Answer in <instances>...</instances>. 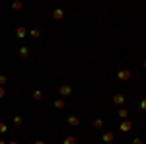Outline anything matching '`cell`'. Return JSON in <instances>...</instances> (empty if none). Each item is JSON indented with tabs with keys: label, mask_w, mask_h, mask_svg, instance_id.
Wrapping results in <instances>:
<instances>
[{
	"label": "cell",
	"mask_w": 146,
	"mask_h": 144,
	"mask_svg": "<svg viewBox=\"0 0 146 144\" xmlns=\"http://www.w3.org/2000/svg\"><path fill=\"white\" fill-rule=\"evenodd\" d=\"M133 144H142V140L140 138H133Z\"/></svg>",
	"instance_id": "obj_21"
},
{
	"label": "cell",
	"mask_w": 146,
	"mask_h": 144,
	"mask_svg": "<svg viewBox=\"0 0 146 144\" xmlns=\"http://www.w3.org/2000/svg\"><path fill=\"white\" fill-rule=\"evenodd\" d=\"M113 103H117V105L125 103V94H117V96H113Z\"/></svg>",
	"instance_id": "obj_5"
},
{
	"label": "cell",
	"mask_w": 146,
	"mask_h": 144,
	"mask_svg": "<svg viewBox=\"0 0 146 144\" xmlns=\"http://www.w3.org/2000/svg\"><path fill=\"white\" fill-rule=\"evenodd\" d=\"M23 4L22 2H14V4H12V8H14V10H20V8H22Z\"/></svg>",
	"instance_id": "obj_17"
},
{
	"label": "cell",
	"mask_w": 146,
	"mask_h": 144,
	"mask_svg": "<svg viewBox=\"0 0 146 144\" xmlns=\"http://www.w3.org/2000/svg\"><path fill=\"white\" fill-rule=\"evenodd\" d=\"M68 125H70V127H78L80 119H78V117H68Z\"/></svg>",
	"instance_id": "obj_8"
},
{
	"label": "cell",
	"mask_w": 146,
	"mask_h": 144,
	"mask_svg": "<svg viewBox=\"0 0 146 144\" xmlns=\"http://www.w3.org/2000/svg\"><path fill=\"white\" fill-rule=\"evenodd\" d=\"M76 142H78V138H76V136H66L62 144H76Z\"/></svg>",
	"instance_id": "obj_10"
},
{
	"label": "cell",
	"mask_w": 146,
	"mask_h": 144,
	"mask_svg": "<svg viewBox=\"0 0 146 144\" xmlns=\"http://www.w3.org/2000/svg\"><path fill=\"white\" fill-rule=\"evenodd\" d=\"M0 144H6V142H4V140H0Z\"/></svg>",
	"instance_id": "obj_25"
},
{
	"label": "cell",
	"mask_w": 146,
	"mask_h": 144,
	"mask_svg": "<svg viewBox=\"0 0 146 144\" xmlns=\"http://www.w3.org/2000/svg\"><path fill=\"white\" fill-rule=\"evenodd\" d=\"M119 129H121V133H129V131L133 129V125H131V123H129L127 119H125V121L121 123V125H119Z\"/></svg>",
	"instance_id": "obj_2"
},
{
	"label": "cell",
	"mask_w": 146,
	"mask_h": 144,
	"mask_svg": "<svg viewBox=\"0 0 146 144\" xmlns=\"http://www.w3.org/2000/svg\"><path fill=\"white\" fill-rule=\"evenodd\" d=\"M8 144H18V142H16V140H10V142H8Z\"/></svg>",
	"instance_id": "obj_24"
},
{
	"label": "cell",
	"mask_w": 146,
	"mask_h": 144,
	"mask_svg": "<svg viewBox=\"0 0 146 144\" xmlns=\"http://www.w3.org/2000/svg\"><path fill=\"white\" fill-rule=\"evenodd\" d=\"M20 56H22V58H27V56H29V49H27V47H20Z\"/></svg>",
	"instance_id": "obj_9"
},
{
	"label": "cell",
	"mask_w": 146,
	"mask_h": 144,
	"mask_svg": "<svg viewBox=\"0 0 146 144\" xmlns=\"http://www.w3.org/2000/svg\"><path fill=\"white\" fill-rule=\"evenodd\" d=\"M144 68H146V60H144Z\"/></svg>",
	"instance_id": "obj_26"
},
{
	"label": "cell",
	"mask_w": 146,
	"mask_h": 144,
	"mask_svg": "<svg viewBox=\"0 0 146 144\" xmlns=\"http://www.w3.org/2000/svg\"><path fill=\"white\" fill-rule=\"evenodd\" d=\"M53 18H55V20H62V18H64V10L56 8V10L53 12Z\"/></svg>",
	"instance_id": "obj_6"
},
{
	"label": "cell",
	"mask_w": 146,
	"mask_h": 144,
	"mask_svg": "<svg viewBox=\"0 0 146 144\" xmlns=\"http://www.w3.org/2000/svg\"><path fill=\"white\" fill-rule=\"evenodd\" d=\"M113 140H115L113 133H103V136H101V142H109V144H111Z\"/></svg>",
	"instance_id": "obj_4"
},
{
	"label": "cell",
	"mask_w": 146,
	"mask_h": 144,
	"mask_svg": "<svg viewBox=\"0 0 146 144\" xmlns=\"http://www.w3.org/2000/svg\"><path fill=\"white\" fill-rule=\"evenodd\" d=\"M117 76H119V80H129L131 78V70H119Z\"/></svg>",
	"instance_id": "obj_3"
},
{
	"label": "cell",
	"mask_w": 146,
	"mask_h": 144,
	"mask_svg": "<svg viewBox=\"0 0 146 144\" xmlns=\"http://www.w3.org/2000/svg\"><path fill=\"white\" fill-rule=\"evenodd\" d=\"M140 109H142V111H146V98H144L142 101H140Z\"/></svg>",
	"instance_id": "obj_19"
},
{
	"label": "cell",
	"mask_w": 146,
	"mask_h": 144,
	"mask_svg": "<svg viewBox=\"0 0 146 144\" xmlns=\"http://www.w3.org/2000/svg\"><path fill=\"white\" fill-rule=\"evenodd\" d=\"M16 35H18V37H25V35H27V29H25L23 25H20V27H16Z\"/></svg>",
	"instance_id": "obj_7"
},
{
	"label": "cell",
	"mask_w": 146,
	"mask_h": 144,
	"mask_svg": "<svg viewBox=\"0 0 146 144\" xmlns=\"http://www.w3.org/2000/svg\"><path fill=\"white\" fill-rule=\"evenodd\" d=\"M35 144H45V142H43V140H37V142H35Z\"/></svg>",
	"instance_id": "obj_23"
},
{
	"label": "cell",
	"mask_w": 146,
	"mask_h": 144,
	"mask_svg": "<svg viewBox=\"0 0 146 144\" xmlns=\"http://www.w3.org/2000/svg\"><path fill=\"white\" fill-rule=\"evenodd\" d=\"M119 117L127 119V117H129V109H119Z\"/></svg>",
	"instance_id": "obj_14"
},
{
	"label": "cell",
	"mask_w": 146,
	"mask_h": 144,
	"mask_svg": "<svg viewBox=\"0 0 146 144\" xmlns=\"http://www.w3.org/2000/svg\"><path fill=\"white\" fill-rule=\"evenodd\" d=\"M101 127H103V121L101 119H96L94 121V129H101Z\"/></svg>",
	"instance_id": "obj_15"
},
{
	"label": "cell",
	"mask_w": 146,
	"mask_h": 144,
	"mask_svg": "<svg viewBox=\"0 0 146 144\" xmlns=\"http://www.w3.org/2000/svg\"><path fill=\"white\" fill-rule=\"evenodd\" d=\"M4 94H6V92H4V88H2V86H0V100H2V98H4Z\"/></svg>",
	"instance_id": "obj_22"
},
{
	"label": "cell",
	"mask_w": 146,
	"mask_h": 144,
	"mask_svg": "<svg viewBox=\"0 0 146 144\" xmlns=\"http://www.w3.org/2000/svg\"><path fill=\"white\" fill-rule=\"evenodd\" d=\"M41 98H43V92H41V90H35L33 92V100H41Z\"/></svg>",
	"instance_id": "obj_13"
},
{
	"label": "cell",
	"mask_w": 146,
	"mask_h": 144,
	"mask_svg": "<svg viewBox=\"0 0 146 144\" xmlns=\"http://www.w3.org/2000/svg\"><path fill=\"white\" fill-rule=\"evenodd\" d=\"M6 131H8V127H6L4 123H0V133H6Z\"/></svg>",
	"instance_id": "obj_18"
},
{
	"label": "cell",
	"mask_w": 146,
	"mask_h": 144,
	"mask_svg": "<svg viewBox=\"0 0 146 144\" xmlns=\"http://www.w3.org/2000/svg\"><path fill=\"white\" fill-rule=\"evenodd\" d=\"M22 123H23V119L20 117V115H16V117H14V125H16V127H22Z\"/></svg>",
	"instance_id": "obj_11"
},
{
	"label": "cell",
	"mask_w": 146,
	"mask_h": 144,
	"mask_svg": "<svg viewBox=\"0 0 146 144\" xmlns=\"http://www.w3.org/2000/svg\"><path fill=\"white\" fill-rule=\"evenodd\" d=\"M31 37H35V39L41 37V31H39V29H31Z\"/></svg>",
	"instance_id": "obj_16"
},
{
	"label": "cell",
	"mask_w": 146,
	"mask_h": 144,
	"mask_svg": "<svg viewBox=\"0 0 146 144\" xmlns=\"http://www.w3.org/2000/svg\"><path fill=\"white\" fill-rule=\"evenodd\" d=\"M55 107H56V109H64V100H56L55 101Z\"/></svg>",
	"instance_id": "obj_12"
},
{
	"label": "cell",
	"mask_w": 146,
	"mask_h": 144,
	"mask_svg": "<svg viewBox=\"0 0 146 144\" xmlns=\"http://www.w3.org/2000/svg\"><path fill=\"white\" fill-rule=\"evenodd\" d=\"M58 94H60L62 98H66V96H72V88L64 84V86H60V88H58Z\"/></svg>",
	"instance_id": "obj_1"
},
{
	"label": "cell",
	"mask_w": 146,
	"mask_h": 144,
	"mask_svg": "<svg viewBox=\"0 0 146 144\" xmlns=\"http://www.w3.org/2000/svg\"><path fill=\"white\" fill-rule=\"evenodd\" d=\"M4 84H6V76H2V74H0V86H4Z\"/></svg>",
	"instance_id": "obj_20"
}]
</instances>
